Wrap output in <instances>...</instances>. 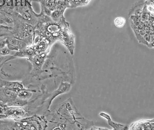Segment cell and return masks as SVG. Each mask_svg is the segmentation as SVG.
Listing matches in <instances>:
<instances>
[{
	"mask_svg": "<svg viewBox=\"0 0 154 130\" xmlns=\"http://www.w3.org/2000/svg\"><path fill=\"white\" fill-rule=\"evenodd\" d=\"M22 4V0H16V5L18 6L21 5Z\"/></svg>",
	"mask_w": 154,
	"mask_h": 130,
	"instance_id": "cell-5",
	"label": "cell"
},
{
	"mask_svg": "<svg viewBox=\"0 0 154 130\" xmlns=\"http://www.w3.org/2000/svg\"><path fill=\"white\" fill-rule=\"evenodd\" d=\"M6 2H7V4L8 5V6H13V0H7V1H6Z\"/></svg>",
	"mask_w": 154,
	"mask_h": 130,
	"instance_id": "cell-4",
	"label": "cell"
},
{
	"mask_svg": "<svg viewBox=\"0 0 154 130\" xmlns=\"http://www.w3.org/2000/svg\"><path fill=\"white\" fill-rule=\"evenodd\" d=\"M5 1L4 0H0V6H3L4 5Z\"/></svg>",
	"mask_w": 154,
	"mask_h": 130,
	"instance_id": "cell-6",
	"label": "cell"
},
{
	"mask_svg": "<svg viewBox=\"0 0 154 130\" xmlns=\"http://www.w3.org/2000/svg\"><path fill=\"white\" fill-rule=\"evenodd\" d=\"M10 53V51L7 48H4V49H0V54L2 55L3 56H6L9 54Z\"/></svg>",
	"mask_w": 154,
	"mask_h": 130,
	"instance_id": "cell-3",
	"label": "cell"
},
{
	"mask_svg": "<svg viewBox=\"0 0 154 130\" xmlns=\"http://www.w3.org/2000/svg\"><path fill=\"white\" fill-rule=\"evenodd\" d=\"M150 124L148 121H142L134 123L131 128V129H137V130H153L154 129V126H149L148 125Z\"/></svg>",
	"mask_w": 154,
	"mask_h": 130,
	"instance_id": "cell-1",
	"label": "cell"
},
{
	"mask_svg": "<svg viewBox=\"0 0 154 130\" xmlns=\"http://www.w3.org/2000/svg\"><path fill=\"white\" fill-rule=\"evenodd\" d=\"M126 24V19L123 16H118L114 20V24L118 28H122Z\"/></svg>",
	"mask_w": 154,
	"mask_h": 130,
	"instance_id": "cell-2",
	"label": "cell"
}]
</instances>
